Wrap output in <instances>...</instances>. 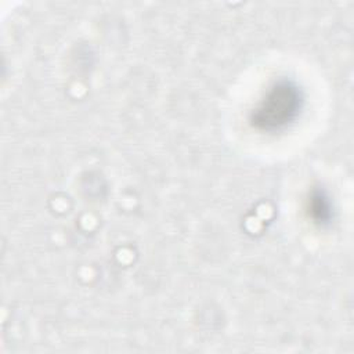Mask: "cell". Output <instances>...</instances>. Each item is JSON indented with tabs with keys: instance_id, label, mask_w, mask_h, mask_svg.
<instances>
[{
	"instance_id": "obj_1",
	"label": "cell",
	"mask_w": 354,
	"mask_h": 354,
	"mask_svg": "<svg viewBox=\"0 0 354 354\" xmlns=\"http://www.w3.org/2000/svg\"><path fill=\"white\" fill-rule=\"evenodd\" d=\"M299 101V93L295 87L277 86L256 112V122L267 129L283 126L296 115Z\"/></svg>"
}]
</instances>
